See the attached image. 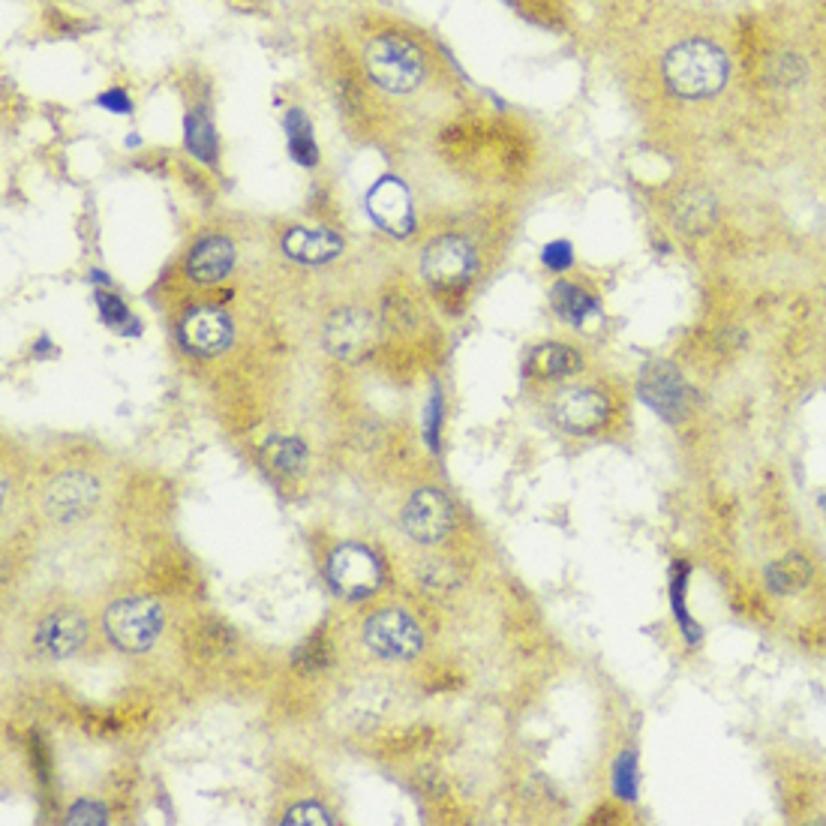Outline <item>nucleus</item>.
<instances>
[{
	"label": "nucleus",
	"instance_id": "nucleus-1",
	"mask_svg": "<svg viewBox=\"0 0 826 826\" xmlns=\"http://www.w3.org/2000/svg\"><path fill=\"white\" fill-rule=\"evenodd\" d=\"M730 78L728 54L709 40H686L665 57V82L676 97L709 99L724 91Z\"/></svg>",
	"mask_w": 826,
	"mask_h": 826
},
{
	"label": "nucleus",
	"instance_id": "nucleus-2",
	"mask_svg": "<svg viewBox=\"0 0 826 826\" xmlns=\"http://www.w3.org/2000/svg\"><path fill=\"white\" fill-rule=\"evenodd\" d=\"M364 66L375 85L385 87L391 94H409V91H415V87L421 85V78H424L421 52L409 43V40L394 36V33L375 36V40L367 43Z\"/></svg>",
	"mask_w": 826,
	"mask_h": 826
},
{
	"label": "nucleus",
	"instance_id": "nucleus-3",
	"mask_svg": "<svg viewBox=\"0 0 826 826\" xmlns=\"http://www.w3.org/2000/svg\"><path fill=\"white\" fill-rule=\"evenodd\" d=\"M550 419L562 433L595 436L611 427L613 400L599 385H565L550 398Z\"/></svg>",
	"mask_w": 826,
	"mask_h": 826
},
{
	"label": "nucleus",
	"instance_id": "nucleus-4",
	"mask_svg": "<svg viewBox=\"0 0 826 826\" xmlns=\"http://www.w3.org/2000/svg\"><path fill=\"white\" fill-rule=\"evenodd\" d=\"M108 640L120 653H148L162 632V611L153 599H120L103 616Z\"/></svg>",
	"mask_w": 826,
	"mask_h": 826
},
{
	"label": "nucleus",
	"instance_id": "nucleus-5",
	"mask_svg": "<svg viewBox=\"0 0 826 826\" xmlns=\"http://www.w3.org/2000/svg\"><path fill=\"white\" fill-rule=\"evenodd\" d=\"M475 271H478V256L466 237H440L421 256V274L436 289H463L475 277Z\"/></svg>",
	"mask_w": 826,
	"mask_h": 826
},
{
	"label": "nucleus",
	"instance_id": "nucleus-6",
	"mask_svg": "<svg viewBox=\"0 0 826 826\" xmlns=\"http://www.w3.org/2000/svg\"><path fill=\"white\" fill-rule=\"evenodd\" d=\"M637 394L667 424H679L688 415L691 391L670 361H649L637 379Z\"/></svg>",
	"mask_w": 826,
	"mask_h": 826
},
{
	"label": "nucleus",
	"instance_id": "nucleus-7",
	"mask_svg": "<svg viewBox=\"0 0 826 826\" xmlns=\"http://www.w3.org/2000/svg\"><path fill=\"white\" fill-rule=\"evenodd\" d=\"M367 649L388 661H406L415 658L424 646V634L419 623L403 611H379L364 625Z\"/></svg>",
	"mask_w": 826,
	"mask_h": 826
},
{
	"label": "nucleus",
	"instance_id": "nucleus-8",
	"mask_svg": "<svg viewBox=\"0 0 826 826\" xmlns=\"http://www.w3.org/2000/svg\"><path fill=\"white\" fill-rule=\"evenodd\" d=\"M328 580H331L337 595H343V599H367L382 583V562L370 548L346 544V548L333 550L328 559Z\"/></svg>",
	"mask_w": 826,
	"mask_h": 826
},
{
	"label": "nucleus",
	"instance_id": "nucleus-9",
	"mask_svg": "<svg viewBox=\"0 0 826 826\" xmlns=\"http://www.w3.org/2000/svg\"><path fill=\"white\" fill-rule=\"evenodd\" d=\"M322 340L325 349L333 358L358 364V361H364L375 343L373 316L361 310V307H346V310L331 313L322 328Z\"/></svg>",
	"mask_w": 826,
	"mask_h": 826
},
{
	"label": "nucleus",
	"instance_id": "nucleus-10",
	"mask_svg": "<svg viewBox=\"0 0 826 826\" xmlns=\"http://www.w3.org/2000/svg\"><path fill=\"white\" fill-rule=\"evenodd\" d=\"M99 502V484L85 473H64L52 478L45 487L43 505L57 523H78L85 520Z\"/></svg>",
	"mask_w": 826,
	"mask_h": 826
},
{
	"label": "nucleus",
	"instance_id": "nucleus-11",
	"mask_svg": "<svg viewBox=\"0 0 826 826\" xmlns=\"http://www.w3.org/2000/svg\"><path fill=\"white\" fill-rule=\"evenodd\" d=\"M454 526V508H451L448 496L440 490H419L403 508V529L409 538H415L419 544H440Z\"/></svg>",
	"mask_w": 826,
	"mask_h": 826
},
{
	"label": "nucleus",
	"instance_id": "nucleus-12",
	"mask_svg": "<svg viewBox=\"0 0 826 826\" xmlns=\"http://www.w3.org/2000/svg\"><path fill=\"white\" fill-rule=\"evenodd\" d=\"M87 640V620L75 611L49 613L40 625L33 628V653L52 658V661H64L73 658Z\"/></svg>",
	"mask_w": 826,
	"mask_h": 826
},
{
	"label": "nucleus",
	"instance_id": "nucleus-13",
	"mask_svg": "<svg viewBox=\"0 0 826 826\" xmlns=\"http://www.w3.org/2000/svg\"><path fill=\"white\" fill-rule=\"evenodd\" d=\"M367 211L373 216V223L382 225L388 235L409 237L415 229L412 199L398 178H382L373 183V190L367 193Z\"/></svg>",
	"mask_w": 826,
	"mask_h": 826
},
{
	"label": "nucleus",
	"instance_id": "nucleus-14",
	"mask_svg": "<svg viewBox=\"0 0 826 826\" xmlns=\"http://www.w3.org/2000/svg\"><path fill=\"white\" fill-rule=\"evenodd\" d=\"M181 343L187 352L208 358V354H220L225 346L232 343V322L223 310L214 307H199L190 310L181 319Z\"/></svg>",
	"mask_w": 826,
	"mask_h": 826
},
{
	"label": "nucleus",
	"instance_id": "nucleus-15",
	"mask_svg": "<svg viewBox=\"0 0 826 826\" xmlns=\"http://www.w3.org/2000/svg\"><path fill=\"white\" fill-rule=\"evenodd\" d=\"M586 367V358L580 349L569 343H541L526 358V375L538 382H559L569 375L580 373Z\"/></svg>",
	"mask_w": 826,
	"mask_h": 826
},
{
	"label": "nucleus",
	"instance_id": "nucleus-16",
	"mask_svg": "<svg viewBox=\"0 0 826 826\" xmlns=\"http://www.w3.org/2000/svg\"><path fill=\"white\" fill-rule=\"evenodd\" d=\"M235 265V247L229 237H204L193 247V253L187 256V274L199 286H211L232 271Z\"/></svg>",
	"mask_w": 826,
	"mask_h": 826
},
{
	"label": "nucleus",
	"instance_id": "nucleus-17",
	"mask_svg": "<svg viewBox=\"0 0 826 826\" xmlns=\"http://www.w3.org/2000/svg\"><path fill=\"white\" fill-rule=\"evenodd\" d=\"M283 250L289 258L304 262V265H325L343 253V241L328 232V229H292L283 237Z\"/></svg>",
	"mask_w": 826,
	"mask_h": 826
},
{
	"label": "nucleus",
	"instance_id": "nucleus-18",
	"mask_svg": "<svg viewBox=\"0 0 826 826\" xmlns=\"http://www.w3.org/2000/svg\"><path fill=\"white\" fill-rule=\"evenodd\" d=\"M550 300L559 319L569 325H586V319L599 313V298L578 283H557L550 292Z\"/></svg>",
	"mask_w": 826,
	"mask_h": 826
},
{
	"label": "nucleus",
	"instance_id": "nucleus-19",
	"mask_svg": "<svg viewBox=\"0 0 826 826\" xmlns=\"http://www.w3.org/2000/svg\"><path fill=\"white\" fill-rule=\"evenodd\" d=\"M265 460L283 475H298L307 466V445L298 436H271L265 442Z\"/></svg>",
	"mask_w": 826,
	"mask_h": 826
},
{
	"label": "nucleus",
	"instance_id": "nucleus-20",
	"mask_svg": "<svg viewBox=\"0 0 826 826\" xmlns=\"http://www.w3.org/2000/svg\"><path fill=\"white\" fill-rule=\"evenodd\" d=\"M286 129H289V150L292 160L304 166V169H313L319 162V148H316V139H313V127L304 118V112H289L286 115Z\"/></svg>",
	"mask_w": 826,
	"mask_h": 826
},
{
	"label": "nucleus",
	"instance_id": "nucleus-21",
	"mask_svg": "<svg viewBox=\"0 0 826 826\" xmlns=\"http://www.w3.org/2000/svg\"><path fill=\"white\" fill-rule=\"evenodd\" d=\"M183 136H187V148H190V153H193L195 160L208 162V166H216V150H220V145H216L214 127H211L208 120L199 118V115H187V120H183Z\"/></svg>",
	"mask_w": 826,
	"mask_h": 826
},
{
	"label": "nucleus",
	"instance_id": "nucleus-22",
	"mask_svg": "<svg viewBox=\"0 0 826 826\" xmlns=\"http://www.w3.org/2000/svg\"><path fill=\"white\" fill-rule=\"evenodd\" d=\"M686 574H688V565L686 562H676V569H674V580H670V604H674V613H676V623H679V628H682V634H686L688 640L691 644H698L700 640V628L698 623L688 616L686 611Z\"/></svg>",
	"mask_w": 826,
	"mask_h": 826
},
{
	"label": "nucleus",
	"instance_id": "nucleus-23",
	"mask_svg": "<svg viewBox=\"0 0 826 826\" xmlns=\"http://www.w3.org/2000/svg\"><path fill=\"white\" fill-rule=\"evenodd\" d=\"M97 307H99V319H103L108 328H115V331H120V333H139V322L133 319V313L127 310V304H124L118 295L97 289Z\"/></svg>",
	"mask_w": 826,
	"mask_h": 826
},
{
	"label": "nucleus",
	"instance_id": "nucleus-24",
	"mask_svg": "<svg viewBox=\"0 0 826 826\" xmlns=\"http://www.w3.org/2000/svg\"><path fill=\"white\" fill-rule=\"evenodd\" d=\"M613 794L620 799H637V754L634 751H623L613 761Z\"/></svg>",
	"mask_w": 826,
	"mask_h": 826
},
{
	"label": "nucleus",
	"instance_id": "nucleus-25",
	"mask_svg": "<svg viewBox=\"0 0 826 826\" xmlns=\"http://www.w3.org/2000/svg\"><path fill=\"white\" fill-rule=\"evenodd\" d=\"M709 208H712L709 195L682 193L679 195V202H676L674 220L679 225H686V229H700V225H707V216L712 214Z\"/></svg>",
	"mask_w": 826,
	"mask_h": 826
},
{
	"label": "nucleus",
	"instance_id": "nucleus-26",
	"mask_svg": "<svg viewBox=\"0 0 826 826\" xmlns=\"http://www.w3.org/2000/svg\"><path fill=\"white\" fill-rule=\"evenodd\" d=\"M766 78H770L775 87H796L805 78L803 57H796V54H779V57H773L770 66H766Z\"/></svg>",
	"mask_w": 826,
	"mask_h": 826
},
{
	"label": "nucleus",
	"instance_id": "nucleus-27",
	"mask_svg": "<svg viewBox=\"0 0 826 826\" xmlns=\"http://www.w3.org/2000/svg\"><path fill=\"white\" fill-rule=\"evenodd\" d=\"M283 824L286 826H322V824L328 826V824H333V817L322 803H298V805H292L289 812H286Z\"/></svg>",
	"mask_w": 826,
	"mask_h": 826
},
{
	"label": "nucleus",
	"instance_id": "nucleus-28",
	"mask_svg": "<svg viewBox=\"0 0 826 826\" xmlns=\"http://www.w3.org/2000/svg\"><path fill=\"white\" fill-rule=\"evenodd\" d=\"M442 391H433L427 409H424V440H427L430 451L440 454V433H442Z\"/></svg>",
	"mask_w": 826,
	"mask_h": 826
},
{
	"label": "nucleus",
	"instance_id": "nucleus-29",
	"mask_svg": "<svg viewBox=\"0 0 826 826\" xmlns=\"http://www.w3.org/2000/svg\"><path fill=\"white\" fill-rule=\"evenodd\" d=\"M541 262L550 271H569L574 265V247H571L569 241H550L541 250Z\"/></svg>",
	"mask_w": 826,
	"mask_h": 826
},
{
	"label": "nucleus",
	"instance_id": "nucleus-30",
	"mask_svg": "<svg viewBox=\"0 0 826 826\" xmlns=\"http://www.w3.org/2000/svg\"><path fill=\"white\" fill-rule=\"evenodd\" d=\"M108 812L99 803H91V799H82V803H75L70 812H66V824H106Z\"/></svg>",
	"mask_w": 826,
	"mask_h": 826
},
{
	"label": "nucleus",
	"instance_id": "nucleus-31",
	"mask_svg": "<svg viewBox=\"0 0 826 826\" xmlns=\"http://www.w3.org/2000/svg\"><path fill=\"white\" fill-rule=\"evenodd\" d=\"M97 103L103 108H108V112H115V115H129V112H133V99H129L127 91H120V87H108V91H103Z\"/></svg>",
	"mask_w": 826,
	"mask_h": 826
},
{
	"label": "nucleus",
	"instance_id": "nucleus-32",
	"mask_svg": "<svg viewBox=\"0 0 826 826\" xmlns=\"http://www.w3.org/2000/svg\"><path fill=\"white\" fill-rule=\"evenodd\" d=\"M91 279H94V283H103V286H108V274H103V271H94V274H91Z\"/></svg>",
	"mask_w": 826,
	"mask_h": 826
},
{
	"label": "nucleus",
	"instance_id": "nucleus-33",
	"mask_svg": "<svg viewBox=\"0 0 826 826\" xmlns=\"http://www.w3.org/2000/svg\"><path fill=\"white\" fill-rule=\"evenodd\" d=\"M820 502H824V515H826V496H824V499H820Z\"/></svg>",
	"mask_w": 826,
	"mask_h": 826
}]
</instances>
